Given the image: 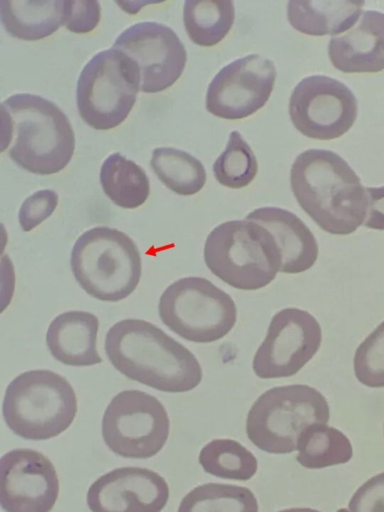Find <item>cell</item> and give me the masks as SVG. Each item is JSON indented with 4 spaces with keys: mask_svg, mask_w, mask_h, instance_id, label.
Here are the masks:
<instances>
[{
    "mask_svg": "<svg viewBox=\"0 0 384 512\" xmlns=\"http://www.w3.org/2000/svg\"><path fill=\"white\" fill-rule=\"evenodd\" d=\"M105 352L120 373L163 392H187L202 380V368L194 354L142 319L115 323L106 334Z\"/></svg>",
    "mask_w": 384,
    "mask_h": 512,
    "instance_id": "6da1fadb",
    "label": "cell"
},
{
    "mask_svg": "<svg viewBox=\"0 0 384 512\" xmlns=\"http://www.w3.org/2000/svg\"><path fill=\"white\" fill-rule=\"evenodd\" d=\"M290 184L298 204L322 230L348 235L364 223L366 188L338 154L324 149L302 152L292 165Z\"/></svg>",
    "mask_w": 384,
    "mask_h": 512,
    "instance_id": "7a4b0ae2",
    "label": "cell"
},
{
    "mask_svg": "<svg viewBox=\"0 0 384 512\" xmlns=\"http://www.w3.org/2000/svg\"><path fill=\"white\" fill-rule=\"evenodd\" d=\"M2 152L20 168L38 175L55 174L70 162L75 136L65 113L52 101L17 93L1 103ZM2 138V139H3Z\"/></svg>",
    "mask_w": 384,
    "mask_h": 512,
    "instance_id": "3957f363",
    "label": "cell"
},
{
    "mask_svg": "<svg viewBox=\"0 0 384 512\" xmlns=\"http://www.w3.org/2000/svg\"><path fill=\"white\" fill-rule=\"evenodd\" d=\"M204 261L215 276L240 290L267 286L281 267L280 251L270 231L247 219L216 226L206 238Z\"/></svg>",
    "mask_w": 384,
    "mask_h": 512,
    "instance_id": "277c9868",
    "label": "cell"
},
{
    "mask_svg": "<svg viewBox=\"0 0 384 512\" xmlns=\"http://www.w3.org/2000/svg\"><path fill=\"white\" fill-rule=\"evenodd\" d=\"M3 418L26 440H47L64 432L77 413L71 384L50 370H30L14 378L5 391Z\"/></svg>",
    "mask_w": 384,
    "mask_h": 512,
    "instance_id": "5b68a950",
    "label": "cell"
},
{
    "mask_svg": "<svg viewBox=\"0 0 384 512\" xmlns=\"http://www.w3.org/2000/svg\"><path fill=\"white\" fill-rule=\"evenodd\" d=\"M73 275L92 297L118 302L137 287L142 262L138 247L124 232L99 226L85 231L75 242L70 258Z\"/></svg>",
    "mask_w": 384,
    "mask_h": 512,
    "instance_id": "8992f818",
    "label": "cell"
},
{
    "mask_svg": "<svg viewBox=\"0 0 384 512\" xmlns=\"http://www.w3.org/2000/svg\"><path fill=\"white\" fill-rule=\"evenodd\" d=\"M330 410L317 389L304 384L273 387L251 406L246 419L249 440L260 450L287 454L297 450L302 432L313 424H326Z\"/></svg>",
    "mask_w": 384,
    "mask_h": 512,
    "instance_id": "52a82bcc",
    "label": "cell"
},
{
    "mask_svg": "<svg viewBox=\"0 0 384 512\" xmlns=\"http://www.w3.org/2000/svg\"><path fill=\"white\" fill-rule=\"evenodd\" d=\"M158 310L171 331L197 343L220 340L237 320L231 296L202 277L181 278L170 284L160 297Z\"/></svg>",
    "mask_w": 384,
    "mask_h": 512,
    "instance_id": "ba28073f",
    "label": "cell"
},
{
    "mask_svg": "<svg viewBox=\"0 0 384 512\" xmlns=\"http://www.w3.org/2000/svg\"><path fill=\"white\" fill-rule=\"evenodd\" d=\"M139 77L134 64L111 48L94 55L77 82L76 103L82 120L96 130L120 125L133 108Z\"/></svg>",
    "mask_w": 384,
    "mask_h": 512,
    "instance_id": "9c48e42d",
    "label": "cell"
},
{
    "mask_svg": "<svg viewBox=\"0 0 384 512\" xmlns=\"http://www.w3.org/2000/svg\"><path fill=\"white\" fill-rule=\"evenodd\" d=\"M170 422L163 404L140 390H124L108 404L102 437L118 456L147 459L156 455L169 436Z\"/></svg>",
    "mask_w": 384,
    "mask_h": 512,
    "instance_id": "30bf717a",
    "label": "cell"
},
{
    "mask_svg": "<svg viewBox=\"0 0 384 512\" xmlns=\"http://www.w3.org/2000/svg\"><path fill=\"white\" fill-rule=\"evenodd\" d=\"M357 113L358 102L352 91L325 75L302 79L290 96V119L309 138L331 140L344 135L354 124Z\"/></svg>",
    "mask_w": 384,
    "mask_h": 512,
    "instance_id": "8fae6325",
    "label": "cell"
},
{
    "mask_svg": "<svg viewBox=\"0 0 384 512\" xmlns=\"http://www.w3.org/2000/svg\"><path fill=\"white\" fill-rule=\"evenodd\" d=\"M322 331L305 310L285 308L271 319L267 334L253 358V371L262 379L290 377L317 353Z\"/></svg>",
    "mask_w": 384,
    "mask_h": 512,
    "instance_id": "7c38bea8",
    "label": "cell"
},
{
    "mask_svg": "<svg viewBox=\"0 0 384 512\" xmlns=\"http://www.w3.org/2000/svg\"><path fill=\"white\" fill-rule=\"evenodd\" d=\"M114 49L135 66L140 91L157 93L172 86L184 71L187 53L177 34L157 22H139L125 29Z\"/></svg>",
    "mask_w": 384,
    "mask_h": 512,
    "instance_id": "4fadbf2b",
    "label": "cell"
},
{
    "mask_svg": "<svg viewBox=\"0 0 384 512\" xmlns=\"http://www.w3.org/2000/svg\"><path fill=\"white\" fill-rule=\"evenodd\" d=\"M273 62L250 54L223 67L206 93L209 113L227 120L246 118L268 101L276 80Z\"/></svg>",
    "mask_w": 384,
    "mask_h": 512,
    "instance_id": "5bb4252c",
    "label": "cell"
},
{
    "mask_svg": "<svg viewBox=\"0 0 384 512\" xmlns=\"http://www.w3.org/2000/svg\"><path fill=\"white\" fill-rule=\"evenodd\" d=\"M0 504L5 512H50L59 494L53 463L43 453L17 448L0 460Z\"/></svg>",
    "mask_w": 384,
    "mask_h": 512,
    "instance_id": "9a60e30c",
    "label": "cell"
},
{
    "mask_svg": "<svg viewBox=\"0 0 384 512\" xmlns=\"http://www.w3.org/2000/svg\"><path fill=\"white\" fill-rule=\"evenodd\" d=\"M169 487L158 473L141 467L116 468L96 479L88 489L92 512H161Z\"/></svg>",
    "mask_w": 384,
    "mask_h": 512,
    "instance_id": "2e32d148",
    "label": "cell"
},
{
    "mask_svg": "<svg viewBox=\"0 0 384 512\" xmlns=\"http://www.w3.org/2000/svg\"><path fill=\"white\" fill-rule=\"evenodd\" d=\"M328 54L333 66L344 73L384 70V13L364 11L350 31L330 39Z\"/></svg>",
    "mask_w": 384,
    "mask_h": 512,
    "instance_id": "e0dca14e",
    "label": "cell"
},
{
    "mask_svg": "<svg viewBox=\"0 0 384 512\" xmlns=\"http://www.w3.org/2000/svg\"><path fill=\"white\" fill-rule=\"evenodd\" d=\"M247 220L270 231L281 255L280 272L296 274L310 269L318 258V243L308 226L294 213L278 207H261Z\"/></svg>",
    "mask_w": 384,
    "mask_h": 512,
    "instance_id": "ac0fdd59",
    "label": "cell"
},
{
    "mask_svg": "<svg viewBox=\"0 0 384 512\" xmlns=\"http://www.w3.org/2000/svg\"><path fill=\"white\" fill-rule=\"evenodd\" d=\"M98 318L86 311H67L50 323L46 343L52 356L70 366L102 362L97 351Z\"/></svg>",
    "mask_w": 384,
    "mask_h": 512,
    "instance_id": "d6986e66",
    "label": "cell"
},
{
    "mask_svg": "<svg viewBox=\"0 0 384 512\" xmlns=\"http://www.w3.org/2000/svg\"><path fill=\"white\" fill-rule=\"evenodd\" d=\"M67 0H1L0 16L6 32L17 39L36 41L65 26Z\"/></svg>",
    "mask_w": 384,
    "mask_h": 512,
    "instance_id": "ffe728a7",
    "label": "cell"
},
{
    "mask_svg": "<svg viewBox=\"0 0 384 512\" xmlns=\"http://www.w3.org/2000/svg\"><path fill=\"white\" fill-rule=\"evenodd\" d=\"M363 5L364 1L291 0L287 4V19L303 34L334 37L355 25Z\"/></svg>",
    "mask_w": 384,
    "mask_h": 512,
    "instance_id": "44dd1931",
    "label": "cell"
},
{
    "mask_svg": "<svg viewBox=\"0 0 384 512\" xmlns=\"http://www.w3.org/2000/svg\"><path fill=\"white\" fill-rule=\"evenodd\" d=\"M100 184L114 204L126 209L141 206L150 193L149 178L143 168L118 152L102 163Z\"/></svg>",
    "mask_w": 384,
    "mask_h": 512,
    "instance_id": "7402d4cb",
    "label": "cell"
},
{
    "mask_svg": "<svg viewBox=\"0 0 384 512\" xmlns=\"http://www.w3.org/2000/svg\"><path fill=\"white\" fill-rule=\"evenodd\" d=\"M235 19L233 1L187 0L183 8L184 27L190 40L202 47L218 44Z\"/></svg>",
    "mask_w": 384,
    "mask_h": 512,
    "instance_id": "603a6c76",
    "label": "cell"
},
{
    "mask_svg": "<svg viewBox=\"0 0 384 512\" xmlns=\"http://www.w3.org/2000/svg\"><path fill=\"white\" fill-rule=\"evenodd\" d=\"M297 462L308 469H321L347 463L353 456L350 440L340 430L326 424H313L299 437Z\"/></svg>",
    "mask_w": 384,
    "mask_h": 512,
    "instance_id": "cb8c5ba5",
    "label": "cell"
},
{
    "mask_svg": "<svg viewBox=\"0 0 384 512\" xmlns=\"http://www.w3.org/2000/svg\"><path fill=\"white\" fill-rule=\"evenodd\" d=\"M150 165L157 178L178 195L199 192L206 182L203 164L191 154L172 147L153 150Z\"/></svg>",
    "mask_w": 384,
    "mask_h": 512,
    "instance_id": "d4e9b609",
    "label": "cell"
},
{
    "mask_svg": "<svg viewBox=\"0 0 384 512\" xmlns=\"http://www.w3.org/2000/svg\"><path fill=\"white\" fill-rule=\"evenodd\" d=\"M177 512H258V502L247 487L206 483L187 493Z\"/></svg>",
    "mask_w": 384,
    "mask_h": 512,
    "instance_id": "484cf974",
    "label": "cell"
},
{
    "mask_svg": "<svg viewBox=\"0 0 384 512\" xmlns=\"http://www.w3.org/2000/svg\"><path fill=\"white\" fill-rule=\"evenodd\" d=\"M198 461L213 476L246 481L257 472L258 463L251 451L232 439H214L200 451Z\"/></svg>",
    "mask_w": 384,
    "mask_h": 512,
    "instance_id": "4316f807",
    "label": "cell"
},
{
    "mask_svg": "<svg viewBox=\"0 0 384 512\" xmlns=\"http://www.w3.org/2000/svg\"><path fill=\"white\" fill-rule=\"evenodd\" d=\"M213 173L223 186L240 189L252 182L258 171L256 156L238 131L229 134L225 150L215 160Z\"/></svg>",
    "mask_w": 384,
    "mask_h": 512,
    "instance_id": "83f0119b",
    "label": "cell"
},
{
    "mask_svg": "<svg viewBox=\"0 0 384 512\" xmlns=\"http://www.w3.org/2000/svg\"><path fill=\"white\" fill-rule=\"evenodd\" d=\"M353 368L361 384L370 388L384 387V321L357 347Z\"/></svg>",
    "mask_w": 384,
    "mask_h": 512,
    "instance_id": "f1b7e54d",
    "label": "cell"
},
{
    "mask_svg": "<svg viewBox=\"0 0 384 512\" xmlns=\"http://www.w3.org/2000/svg\"><path fill=\"white\" fill-rule=\"evenodd\" d=\"M58 205V194L50 189L36 191L26 198L18 213L24 232L31 231L52 215Z\"/></svg>",
    "mask_w": 384,
    "mask_h": 512,
    "instance_id": "f546056e",
    "label": "cell"
},
{
    "mask_svg": "<svg viewBox=\"0 0 384 512\" xmlns=\"http://www.w3.org/2000/svg\"><path fill=\"white\" fill-rule=\"evenodd\" d=\"M350 512H384V472L363 483L352 495Z\"/></svg>",
    "mask_w": 384,
    "mask_h": 512,
    "instance_id": "4dcf8cb0",
    "label": "cell"
},
{
    "mask_svg": "<svg viewBox=\"0 0 384 512\" xmlns=\"http://www.w3.org/2000/svg\"><path fill=\"white\" fill-rule=\"evenodd\" d=\"M98 1H69V12L65 27L73 33H88L100 20Z\"/></svg>",
    "mask_w": 384,
    "mask_h": 512,
    "instance_id": "1f68e13d",
    "label": "cell"
},
{
    "mask_svg": "<svg viewBox=\"0 0 384 512\" xmlns=\"http://www.w3.org/2000/svg\"><path fill=\"white\" fill-rule=\"evenodd\" d=\"M368 209L363 225L370 229L384 230V186L366 188Z\"/></svg>",
    "mask_w": 384,
    "mask_h": 512,
    "instance_id": "d6a6232c",
    "label": "cell"
},
{
    "mask_svg": "<svg viewBox=\"0 0 384 512\" xmlns=\"http://www.w3.org/2000/svg\"><path fill=\"white\" fill-rule=\"evenodd\" d=\"M278 512H320L318 510L312 509V508H289L284 509Z\"/></svg>",
    "mask_w": 384,
    "mask_h": 512,
    "instance_id": "836d02e7",
    "label": "cell"
},
{
    "mask_svg": "<svg viewBox=\"0 0 384 512\" xmlns=\"http://www.w3.org/2000/svg\"><path fill=\"white\" fill-rule=\"evenodd\" d=\"M337 512H350L349 510L345 509V508H340L338 509Z\"/></svg>",
    "mask_w": 384,
    "mask_h": 512,
    "instance_id": "e575fe53",
    "label": "cell"
}]
</instances>
